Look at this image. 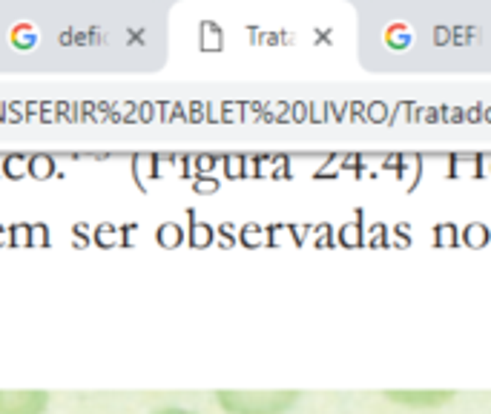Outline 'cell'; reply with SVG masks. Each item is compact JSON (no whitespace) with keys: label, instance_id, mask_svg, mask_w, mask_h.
I'll return each mask as SVG.
<instances>
[{"label":"cell","instance_id":"cell-1","mask_svg":"<svg viewBox=\"0 0 491 414\" xmlns=\"http://www.w3.org/2000/svg\"><path fill=\"white\" fill-rule=\"evenodd\" d=\"M224 414H287L299 403V391H219Z\"/></svg>","mask_w":491,"mask_h":414},{"label":"cell","instance_id":"cell-2","mask_svg":"<svg viewBox=\"0 0 491 414\" xmlns=\"http://www.w3.org/2000/svg\"><path fill=\"white\" fill-rule=\"evenodd\" d=\"M46 391H0V414H46Z\"/></svg>","mask_w":491,"mask_h":414},{"label":"cell","instance_id":"cell-3","mask_svg":"<svg viewBox=\"0 0 491 414\" xmlns=\"http://www.w3.org/2000/svg\"><path fill=\"white\" fill-rule=\"evenodd\" d=\"M451 391H388V400L408 408H437L451 400Z\"/></svg>","mask_w":491,"mask_h":414},{"label":"cell","instance_id":"cell-4","mask_svg":"<svg viewBox=\"0 0 491 414\" xmlns=\"http://www.w3.org/2000/svg\"><path fill=\"white\" fill-rule=\"evenodd\" d=\"M153 414H199V411H193V408H184V406H164Z\"/></svg>","mask_w":491,"mask_h":414}]
</instances>
